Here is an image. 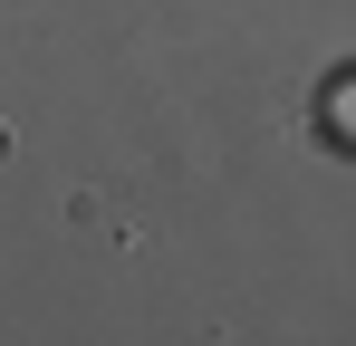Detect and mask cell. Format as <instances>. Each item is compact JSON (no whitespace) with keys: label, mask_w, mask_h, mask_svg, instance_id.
<instances>
[{"label":"cell","mask_w":356,"mask_h":346,"mask_svg":"<svg viewBox=\"0 0 356 346\" xmlns=\"http://www.w3.org/2000/svg\"><path fill=\"white\" fill-rule=\"evenodd\" d=\"M327 135H337V145H356V67L327 87Z\"/></svg>","instance_id":"1"}]
</instances>
